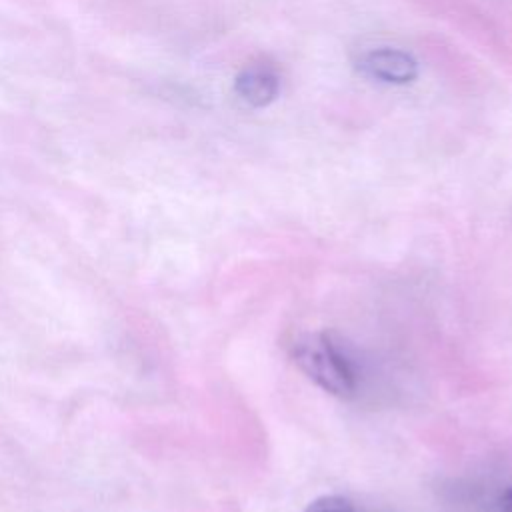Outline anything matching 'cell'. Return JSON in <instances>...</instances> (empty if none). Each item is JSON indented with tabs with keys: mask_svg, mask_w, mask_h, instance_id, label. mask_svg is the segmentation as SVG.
<instances>
[{
	"mask_svg": "<svg viewBox=\"0 0 512 512\" xmlns=\"http://www.w3.org/2000/svg\"><path fill=\"white\" fill-rule=\"evenodd\" d=\"M290 356L294 364L324 392L350 398L358 390V376L354 364L344 350L332 340L328 332H304L292 346Z\"/></svg>",
	"mask_w": 512,
	"mask_h": 512,
	"instance_id": "cell-1",
	"label": "cell"
},
{
	"mask_svg": "<svg viewBox=\"0 0 512 512\" xmlns=\"http://www.w3.org/2000/svg\"><path fill=\"white\" fill-rule=\"evenodd\" d=\"M360 70L386 84H410L418 76V62L398 48H376L360 56Z\"/></svg>",
	"mask_w": 512,
	"mask_h": 512,
	"instance_id": "cell-2",
	"label": "cell"
},
{
	"mask_svg": "<svg viewBox=\"0 0 512 512\" xmlns=\"http://www.w3.org/2000/svg\"><path fill=\"white\" fill-rule=\"evenodd\" d=\"M280 90L278 74L264 64L246 66L234 80V92L242 102L254 108L268 106Z\"/></svg>",
	"mask_w": 512,
	"mask_h": 512,
	"instance_id": "cell-3",
	"label": "cell"
},
{
	"mask_svg": "<svg viewBox=\"0 0 512 512\" xmlns=\"http://www.w3.org/2000/svg\"><path fill=\"white\" fill-rule=\"evenodd\" d=\"M304 512H360L352 500L340 494H324L310 500Z\"/></svg>",
	"mask_w": 512,
	"mask_h": 512,
	"instance_id": "cell-4",
	"label": "cell"
},
{
	"mask_svg": "<svg viewBox=\"0 0 512 512\" xmlns=\"http://www.w3.org/2000/svg\"><path fill=\"white\" fill-rule=\"evenodd\" d=\"M500 512H512V488H510V490H506V494L502 496Z\"/></svg>",
	"mask_w": 512,
	"mask_h": 512,
	"instance_id": "cell-5",
	"label": "cell"
}]
</instances>
